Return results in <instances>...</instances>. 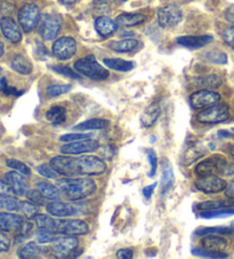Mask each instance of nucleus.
Listing matches in <instances>:
<instances>
[{
    "instance_id": "f257e3e1",
    "label": "nucleus",
    "mask_w": 234,
    "mask_h": 259,
    "mask_svg": "<svg viewBox=\"0 0 234 259\" xmlns=\"http://www.w3.org/2000/svg\"><path fill=\"white\" fill-rule=\"evenodd\" d=\"M51 166L57 174L66 177L98 176L106 171V163L95 155H57L51 160Z\"/></svg>"
},
{
    "instance_id": "f03ea898",
    "label": "nucleus",
    "mask_w": 234,
    "mask_h": 259,
    "mask_svg": "<svg viewBox=\"0 0 234 259\" xmlns=\"http://www.w3.org/2000/svg\"><path fill=\"white\" fill-rule=\"evenodd\" d=\"M58 189L70 201H79L92 195L96 191V183L89 177L63 178L57 182Z\"/></svg>"
},
{
    "instance_id": "7ed1b4c3",
    "label": "nucleus",
    "mask_w": 234,
    "mask_h": 259,
    "mask_svg": "<svg viewBox=\"0 0 234 259\" xmlns=\"http://www.w3.org/2000/svg\"><path fill=\"white\" fill-rule=\"evenodd\" d=\"M31 231H32V224L24 217L11 211L0 212V232L28 236Z\"/></svg>"
},
{
    "instance_id": "20e7f679",
    "label": "nucleus",
    "mask_w": 234,
    "mask_h": 259,
    "mask_svg": "<svg viewBox=\"0 0 234 259\" xmlns=\"http://www.w3.org/2000/svg\"><path fill=\"white\" fill-rule=\"evenodd\" d=\"M74 69L78 73L93 80H96V81L105 80L110 75L109 71L98 63L94 55H88L76 61L74 63Z\"/></svg>"
},
{
    "instance_id": "39448f33",
    "label": "nucleus",
    "mask_w": 234,
    "mask_h": 259,
    "mask_svg": "<svg viewBox=\"0 0 234 259\" xmlns=\"http://www.w3.org/2000/svg\"><path fill=\"white\" fill-rule=\"evenodd\" d=\"M233 170V168L229 166L226 159H224L220 155H214L209 159L205 160L197 164L196 174L198 176H208V175H229L227 171Z\"/></svg>"
},
{
    "instance_id": "423d86ee",
    "label": "nucleus",
    "mask_w": 234,
    "mask_h": 259,
    "mask_svg": "<svg viewBox=\"0 0 234 259\" xmlns=\"http://www.w3.org/2000/svg\"><path fill=\"white\" fill-rule=\"evenodd\" d=\"M229 117V108L226 104H215L206 108L197 114V120L200 123L213 124L226 121Z\"/></svg>"
},
{
    "instance_id": "0eeeda50",
    "label": "nucleus",
    "mask_w": 234,
    "mask_h": 259,
    "mask_svg": "<svg viewBox=\"0 0 234 259\" xmlns=\"http://www.w3.org/2000/svg\"><path fill=\"white\" fill-rule=\"evenodd\" d=\"M17 20H19V24L24 32L29 33L33 31L40 21L38 6L35 4H26V5L22 6L19 14H17Z\"/></svg>"
},
{
    "instance_id": "6e6552de",
    "label": "nucleus",
    "mask_w": 234,
    "mask_h": 259,
    "mask_svg": "<svg viewBox=\"0 0 234 259\" xmlns=\"http://www.w3.org/2000/svg\"><path fill=\"white\" fill-rule=\"evenodd\" d=\"M79 247V240L75 236H62L51 245L54 258H70Z\"/></svg>"
},
{
    "instance_id": "1a4fd4ad",
    "label": "nucleus",
    "mask_w": 234,
    "mask_h": 259,
    "mask_svg": "<svg viewBox=\"0 0 234 259\" xmlns=\"http://www.w3.org/2000/svg\"><path fill=\"white\" fill-rule=\"evenodd\" d=\"M88 232V224L82 220H61V218H57L56 221V233L58 234L79 236L87 234Z\"/></svg>"
},
{
    "instance_id": "9d476101",
    "label": "nucleus",
    "mask_w": 234,
    "mask_h": 259,
    "mask_svg": "<svg viewBox=\"0 0 234 259\" xmlns=\"http://www.w3.org/2000/svg\"><path fill=\"white\" fill-rule=\"evenodd\" d=\"M194 185L198 191L206 194H216L219 192L225 191L227 187V183L218 175H208L200 176L196 181Z\"/></svg>"
},
{
    "instance_id": "9b49d317",
    "label": "nucleus",
    "mask_w": 234,
    "mask_h": 259,
    "mask_svg": "<svg viewBox=\"0 0 234 259\" xmlns=\"http://www.w3.org/2000/svg\"><path fill=\"white\" fill-rule=\"evenodd\" d=\"M39 33L44 40H53L57 37L62 28V20L56 15L45 14L40 16Z\"/></svg>"
},
{
    "instance_id": "f8f14e48",
    "label": "nucleus",
    "mask_w": 234,
    "mask_h": 259,
    "mask_svg": "<svg viewBox=\"0 0 234 259\" xmlns=\"http://www.w3.org/2000/svg\"><path fill=\"white\" fill-rule=\"evenodd\" d=\"M183 20V12L177 5H170L161 7L158 11V22L163 28H174L178 25Z\"/></svg>"
},
{
    "instance_id": "ddd939ff",
    "label": "nucleus",
    "mask_w": 234,
    "mask_h": 259,
    "mask_svg": "<svg viewBox=\"0 0 234 259\" xmlns=\"http://www.w3.org/2000/svg\"><path fill=\"white\" fill-rule=\"evenodd\" d=\"M220 102V95L218 93L209 89H202V91L194 92L190 96V103L193 109L200 110L206 109Z\"/></svg>"
},
{
    "instance_id": "4468645a",
    "label": "nucleus",
    "mask_w": 234,
    "mask_h": 259,
    "mask_svg": "<svg viewBox=\"0 0 234 259\" xmlns=\"http://www.w3.org/2000/svg\"><path fill=\"white\" fill-rule=\"evenodd\" d=\"M98 149H100V143L92 140V138H87V140L70 142V144L63 145L61 147V152L66 155H80L95 152Z\"/></svg>"
},
{
    "instance_id": "2eb2a0df",
    "label": "nucleus",
    "mask_w": 234,
    "mask_h": 259,
    "mask_svg": "<svg viewBox=\"0 0 234 259\" xmlns=\"http://www.w3.org/2000/svg\"><path fill=\"white\" fill-rule=\"evenodd\" d=\"M53 54L61 61L70 60L76 52V41L72 37H62L53 44Z\"/></svg>"
},
{
    "instance_id": "dca6fc26",
    "label": "nucleus",
    "mask_w": 234,
    "mask_h": 259,
    "mask_svg": "<svg viewBox=\"0 0 234 259\" xmlns=\"http://www.w3.org/2000/svg\"><path fill=\"white\" fill-rule=\"evenodd\" d=\"M17 256L22 259H38L45 257H53L52 249L47 245H43V243L29 242L19 249Z\"/></svg>"
},
{
    "instance_id": "f3484780",
    "label": "nucleus",
    "mask_w": 234,
    "mask_h": 259,
    "mask_svg": "<svg viewBox=\"0 0 234 259\" xmlns=\"http://www.w3.org/2000/svg\"><path fill=\"white\" fill-rule=\"evenodd\" d=\"M5 181L11 187V191L17 196H23L29 191L24 175L19 171H8L5 175Z\"/></svg>"
},
{
    "instance_id": "a211bd4d",
    "label": "nucleus",
    "mask_w": 234,
    "mask_h": 259,
    "mask_svg": "<svg viewBox=\"0 0 234 259\" xmlns=\"http://www.w3.org/2000/svg\"><path fill=\"white\" fill-rule=\"evenodd\" d=\"M0 30L7 40L13 44H19L22 40V32L20 26L12 17L5 16L0 19Z\"/></svg>"
},
{
    "instance_id": "6ab92c4d",
    "label": "nucleus",
    "mask_w": 234,
    "mask_h": 259,
    "mask_svg": "<svg viewBox=\"0 0 234 259\" xmlns=\"http://www.w3.org/2000/svg\"><path fill=\"white\" fill-rule=\"evenodd\" d=\"M47 212L53 217H71L78 213V208L75 205L66 202H60V201H52L47 204Z\"/></svg>"
},
{
    "instance_id": "aec40b11",
    "label": "nucleus",
    "mask_w": 234,
    "mask_h": 259,
    "mask_svg": "<svg viewBox=\"0 0 234 259\" xmlns=\"http://www.w3.org/2000/svg\"><path fill=\"white\" fill-rule=\"evenodd\" d=\"M214 38L209 34H204V35H182V37H178L176 41L178 45H181L183 47L191 48V49H197L205 47L207 45L213 41Z\"/></svg>"
},
{
    "instance_id": "412c9836",
    "label": "nucleus",
    "mask_w": 234,
    "mask_h": 259,
    "mask_svg": "<svg viewBox=\"0 0 234 259\" xmlns=\"http://www.w3.org/2000/svg\"><path fill=\"white\" fill-rule=\"evenodd\" d=\"M95 29L101 37L107 38L115 32L116 29H118V24L115 23V21L109 19V17L101 16L97 17L95 21Z\"/></svg>"
},
{
    "instance_id": "4be33fe9",
    "label": "nucleus",
    "mask_w": 234,
    "mask_h": 259,
    "mask_svg": "<svg viewBox=\"0 0 234 259\" xmlns=\"http://www.w3.org/2000/svg\"><path fill=\"white\" fill-rule=\"evenodd\" d=\"M145 20V15L139 14V13H125V14L116 16L115 23L118 24V26H123V28H130V26H136L144 23Z\"/></svg>"
},
{
    "instance_id": "5701e85b",
    "label": "nucleus",
    "mask_w": 234,
    "mask_h": 259,
    "mask_svg": "<svg viewBox=\"0 0 234 259\" xmlns=\"http://www.w3.org/2000/svg\"><path fill=\"white\" fill-rule=\"evenodd\" d=\"M161 113V106L158 103H152L147 108L144 110L141 115V123L144 128H150L157 122L159 115Z\"/></svg>"
},
{
    "instance_id": "b1692460",
    "label": "nucleus",
    "mask_w": 234,
    "mask_h": 259,
    "mask_svg": "<svg viewBox=\"0 0 234 259\" xmlns=\"http://www.w3.org/2000/svg\"><path fill=\"white\" fill-rule=\"evenodd\" d=\"M202 248L211 251H222L227 247V241L218 235H206L201 241Z\"/></svg>"
},
{
    "instance_id": "393cba45",
    "label": "nucleus",
    "mask_w": 234,
    "mask_h": 259,
    "mask_svg": "<svg viewBox=\"0 0 234 259\" xmlns=\"http://www.w3.org/2000/svg\"><path fill=\"white\" fill-rule=\"evenodd\" d=\"M12 69L22 75H29L32 73L33 66L31 62L23 55H15L12 60Z\"/></svg>"
},
{
    "instance_id": "a878e982",
    "label": "nucleus",
    "mask_w": 234,
    "mask_h": 259,
    "mask_svg": "<svg viewBox=\"0 0 234 259\" xmlns=\"http://www.w3.org/2000/svg\"><path fill=\"white\" fill-rule=\"evenodd\" d=\"M198 210L200 212L205 211H215L220 210V209H226V208H233L234 203L229 200H216V201H206V202L199 203L197 205Z\"/></svg>"
},
{
    "instance_id": "bb28decb",
    "label": "nucleus",
    "mask_w": 234,
    "mask_h": 259,
    "mask_svg": "<svg viewBox=\"0 0 234 259\" xmlns=\"http://www.w3.org/2000/svg\"><path fill=\"white\" fill-rule=\"evenodd\" d=\"M37 189L39 190L40 193H42L46 200L51 201H58L61 199L62 192L58 189V186H55L52 183L48 182H40L37 184Z\"/></svg>"
},
{
    "instance_id": "cd10ccee",
    "label": "nucleus",
    "mask_w": 234,
    "mask_h": 259,
    "mask_svg": "<svg viewBox=\"0 0 234 259\" xmlns=\"http://www.w3.org/2000/svg\"><path fill=\"white\" fill-rule=\"evenodd\" d=\"M34 224L40 230H47L56 233V221L57 218H53L48 215H43V213H37L33 217Z\"/></svg>"
},
{
    "instance_id": "c85d7f7f",
    "label": "nucleus",
    "mask_w": 234,
    "mask_h": 259,
    "mask_svg": "<svg viewBox=\"0 0 234 259\" xmlns=\"http://www.w3.org/2000/svg\"><path fill=\"white\" fill-rule=\"evenodd\" d=\"M110 126V121L105 119H91L75 126V131H100Z\"/></svg>"
},
{
    "instance_id": "c756f323",
    "label": "nucleus",
    "mask_w": 234,
    "mask_h": 259,
    "mask_svg": "<svg viewBox=\"0 0 234 259\" xmlns=\"http://www.w3.org/2000/svg\"><path fill=\"white\" fill-rule=\"evenodd\" d=\"M46 119L49 122H52L54 126L63 123L66 120V110L63 106H52L51 109L47 111Z\"/></svg>"
},
{
    "instance_id": "7c9ffc66",
    "label": "nucleus",
    "mask_w": 234,
    "mask_h": 259,
    "mask_svg": "<svg viewBox=\"0 0 234 259\" xmlns=\"http://www.w3.org/2000/svg\"><path fill=\"white\" fill-rule=\"evenodd\" d=\"M103 63L109 69L120 71V72H128V71H132L135 66L133 62L121 59H104L103 60Z\"/></svg>"
},
{
    "instance_id": "2f4dec72",
    "label": "nucleus",
    "mask_w": 234,
    "mask_h": 259,
    "mask_svg": "<svg viewBox=\"0 0 234 259\" xmlns=\"http://www.w3.org/2000/svg\"><path fill=\"white\" fill-rule=\"evenodd\" d=\"M138 46L136 39H124L119 41H113L110 44V48L116 53H129L133 52Z\"/></svg>"
},
{
    "instance_id": "473e14b6",
    "label": "nucleus",
    "mask_w": 234,
    "mask_h": 259,
    "mask_svg": "<svg viewBox=\"0 0 234 259\" xmlns=\"http://www.w3.org/2000/svg\"><path fill=\"white\" fill-rule=\"evenodd\" d=\"M234 230L228 226H213V227H204L196 232L198 236L206 235H229L233 234Z\"/></svg>"
},
{
    "instance_id": "72a5a7b5",
    "label": "nucleus",
    "mask_w": 234,
    "mask_h": 259,
    "mask_svg": "<svg viewBox=\"0 0 234 259\" xmlns=\"http://www.w3.org/2000/svg\"><path fill=\"white\" fill-rule=\"evenodd\" d=\"M198 86H201L206 89H216L222 84V80L216 74H207L196 80Z\"/></svg>"
},
{
    "instance_id": "f704fd0d",
    "label": "nucleus",
    "mask_w": 234,
    "mask_h": 259,
    "mask_svg": "<svg viewBox=\"0 0 234 259\" xmlns=\"http://www.w3.org/2000/svg\"><path fill=\"white\" fill-rule=\"evenodd\" d=\"M20 204H21V201L14 198V196H12L10 194L0 195V208L5 209L6 211H11V212L19 211Z\"/></svg>"
},
{
    "instance_id": "c9c22d12",
    "label": "nucleus",
    "mask_w": 234,
    "mask_h": 259,
    "mask_svg": "<svg viewBox=\"0 0 234 259\" xmlns=\"http://www.w3.org/2000/svg\"><path fill=\"white\" fill-rule=\"evenodd\" d=\"M62 236H63L62 234L55 233V232H51L47 230H40V229H38L37 233H35V238H37V241L39 243H43V244L55 242L56 240L62 238Z\"/></svg>"
},
{
    "instance_id": "e433bc0d",
    "label": "nucleus",
    "mask_w": 234,
    "mask_h": 259,
    "mask_svg": "<svg viewBox=\"0 0 234 259\" xmlns=\"http://www.w3.org/2000/svg\"><path fill=\"white\" fill-rule=\"evenodd\" d=\"M19 212L22 213L25 218H33L38 213V205L33 202L28 201H21Z\"/></svg>"
},
{
    "instance_id": "4c0bfd02",
    "label": "nucleus",
    "mask_w": 234,
    "mask_h": 259,
    "mask_svg": "<svg viewBox=\"0 0 234 259\" xmlns=\"http://www.w3.org/2000/svg\"><path fill=\"white\" fill-rule=\"evenodd\" d=\"M173 183H174V170H173V167L170 166L169 163H167V164H166V167L164 168L163 178H161V184H163L164 192L169 191L170 187L173 186Z\"/></svg>"
},
{
    "instance_id": "58836bf2",
    "label": "nucleus",
    "mask_w": 234,
    "mask_h": 259,
    "mask_svg": "<svg viewBox=\"0 0 234 259\" xmlns=\"http://www.w3.org/2000/svg\"><path fill=\"white\" fill-rule=\"evenodd\" d=\"M234 215V207L233 208H226L220 209V210L215 211H205L200 212V217L205 218V220H211V218H224Z\"/></svg>"
},
{
    "instance_id": "ea45409f",
    "label": "nucleus",
    "mask_w": 234,
    "mask_h": 259,
    "mask_svg": "<svg viewBox=\"0 0 234 259\" xmlns=\"http://www.w3.org/2000/svg\"><path fill=\"white\" fill-rule=\"evenodd\" d=\"M194 256L205 257V258H227L228 254L222 251H211L204 248H193L191 251Z\"/></svg>"
},
{
    "instance_id": "a19ab883",
    "label": "nucleus",
    "mask_w": 234,
    "mask_h": 259,
    "mask_svg": "<svg viewBox=\"0 0 234 259\" xmlns=\"http://www.w3.org/2000/svg\"><path fill=\"white\" fill-rule=\"evenodd\" d=\"M71 89V84H52V86L47 87L46 93L49 97H57L63 95V94L69 93Z\"/></svg>"
},
{
    "instance_id": "79ce46f5",
    "label": "nucleus",
    "mask_w": 234,
    "mask_h": 259,
    "mask_svg": "<svg viewBox=\"0 0 234 259\" xmlns=\"http://www.w3.org/2000/svg\"><path fill=\"white\" fill-rule=\"evenodd\" d=\"M6 166L10 167L14 170L19 171L21 174H23L24 176H30L31 175V169L26 166L24 162L20 161V160H15V159H8L6 160Z\"/></svg>"
},
{
    "instance_id": "37998d69",
    "label": "nucleus",
    "mask_w": 234,
    "mask_h": 259,
    "mask_svg": "<svg viewBox=\"0 0 234 259\" xmlns=\"http://www.w3.org/2000/svg\"><path fill=\"white\" fill-rule=\"evenodd\" d=\"M37 171L39 175H42L43 177L49 178V180H55V178L57 177V172L54 170V168L51 166V163L40 164V166L37 167Z\"/></svg>"
},
{
    "instance_id": "c03bdc74",
    "label": "nucleus",
    "mask_w": 234,
    "mask_h": 259,
    "mask_svg": "<svg viewBox=\"0 0 234 259\" xmlns=\"http://www.w3.org/2000/svg\"><path fill=\"white\" fill-rule=\"evenodd\" d=\"M207 60H209L211 63L215 64H226L227 56L222 52H210L207 54Z\"/></svg>"
},
{
    "instance_id": "a18cd8bd",
    "label": "nucleus",
    "mask_w": 234,
    "mask_h": 259,
    "mask_svg": "<svg viewBox=\"0 0 234 259\" xmlns=\"http://www.w3.org/2000/svg\"><path fill=\"white\" fill-rule=\"evenodd\" d=\"M26 198L29 199V201H31V202L35 203L37 205H45V200H46V198L40 193L39 190H29L28 192H26Z\"/></svg>"
},
{
    "instance_id": "49530a36",
    "label": "nucleus",
    "mask_w": 234,
    "mask_h": 259,
    "mask_svg": "<svg viewBox=\"0 0 234 259\" xmlns=\"http://www.w3.org/2000/svg\"><path fill=\"white\" fill-rule=\"evenodd\" d=\"M87 138H92V134H65L60 137L61 142H75V141H82L87 140Z\"/></svg>"
},
{
    "instance_id": "de8ad7c7",
    "label": "nucleus",
    "mask_w": 234,
    "mask_h": 259,
    "mask_svg": "<svg viewBox=\"0 0 234 259\" xmlns=\"http://www.w3.org/2000/svg\"><path fill=\"white\" fill-rule=\"evenodd\" d=\"M53 70L56 71L57 73L65 75V77H69V78H72V79H76V80L80 79V75L78 73H75L74 71H72L70 68H67V66L56 65V66H53Z\"/></svg>"
},
{
    "instance_id": "09e8293b",
    "label": "nucleus",
    "mask_w": 234,
    "mask_h": 259,
    "mask_svg": "<svg viewBox=\"0 0 234 259\" xmlns=\"http://www.w3.org/2000/svg\"><path fill=\"white\" fill-rule=\"evenodd\" d=\"M0 89H2V92H3L4 94H6V95H15V96H19V95H22V94H23V92H19L16 88L8 86L6 78H2V79H0Z\"/></svg>"
},
{
    "instance_id": "8fccbe9b",
    "label": "nucleus",
    "mask_w": 234,
    "mask_h": 259,
    "mask_svg": "<svg viewBox=\"0 0 234 259\" xmlns=\"http://www.w3.org/2000/svg\"><path fill=\"white\" fill-rule=\"evenodd\" d=\"M147 159L150 161V166H151V170L148 172V176L153 177L157 172V166H158V158H157L155 152L153 150H147Z\"/></svg>"
},
{
    "instance_id": "3c124183",
    "label": "nucleus",
    "mask_w": 234,
    "mask_h": 259,
    "mask_svg": "<svg viewBox=\"0 0 234 259\" xmlns=\"http://www.w3.org/2000/svg\"><path fill=\"white\" fill-rule=\"evenodd\" d=\"M223 39L225 44H227L229 47L234 49V25L226 28L223 31Z\"/></svg>"
},
{
    "instance_id": "603ef678",
    "label": "nucleus",
    "mask_w": 234,
    "mask_h": 259,
    "mask_svg": "<svg viewBox=\"0 0 234 259\" xmlns=\"http://www.w3.org/2000/svg\"><path fill=\"white\" fill-rule=\"evenodd\" d=\"M12 241L8 236L4 233V232H0V253L2 252H7L11 248Z\"/></svg>"
},
{
    "instance_id": "864d4df0",
    "label": "nucleus",
    "mask_w": 234,
    "mask_h": 259,
    "mask_svg": "<svg viewBox=\"0 0 234 259\" xmlns=\"http://www.w3.org/2000/svg\"><path fill=\"white\" fill-rule=\"evenodd\" d=\"M115 256L119 259H132L134 257V253L130 249H119Z\"/></svg>"
},
{
    "instance_id": "5fc2aeb1",
    "label": "nucleus",
    "mask_w": 234,
    "mask_h": 259,
    "mask_svg": "<svg viewBox=\"0 0 234 259\" xmlns=\"http://www.w3.org/2000/svg\"><path fill=\"white\" fill-rule=\"evenodd\" d=\"M157 183H154V184H151V185H148V186H145L144 187V190H143V194H144V196H145V199H151V196H152V194H153V192H154V189L157 187Z\"/></svg>"
},
{
    "instance_id": "6e6d98bb",
    "label": "nucleus",
    "mask_w": 234,
    "mask_h": 259,
    "mask_svg": "<svg viewBox=\"0 0 234 259\" xmlns=\"http://www.w3.org/2000/svg\"><path fill=\"white\" fill-rule=\"evenodd\" d=\"M10 192H12V191H11V187L8 186L6 181L0 180V195L10 194Z\"/></svg>"
},
{
    "instance_id": "4d7b16f0",
    "label": "nucleus",
    "mask_w": 234,
    "mask_h": 259,
    "mask_svg": "<svg viewBox=\"0 0 234 259\" xmlns=\"http://www.w3.org/2000/svg\"><path fill=\"white\" fill-rule=\"evenodd\" d=\"M225 194H226L228 199L234 200V180L229 183L226 189H225Z\"/></svg>"
},
{
    "instance_id": "13d9d810",
    "label": "nucleus",
    "mask_w": 234,
    "mask_h": 259,
    "mask_svg": "<svg viewBox=\"0 0 234 259\" xmlns=\"http://www.w3.org/2000/svg\"><path fill=\"white\" fill-rule=\"evenodd\" d=\"M225 17H226V20L229 23H232L234 25V5L227 8L226 13H225Z\"/></svg>"
},
{
    "instance_id": "bf43d9fd",
    "label": "nucleus",
    "mask_w": 234,
    "mask_h": 259,
    "mask_svg": "<svg viewBox=\"0 0 234 259\" xmlns=\"http://www.w3.org/2000/svg\"><path fill=\"white\" fill-rule=\"evenodd\" d=\"M60 2L63 4V5H66V6H71V5H74L79 2V0H60Z\"/></svg>"
},
{
    "instance_id": "052dcab7",
    "label": "nucleus",
    "mask_w": 234,
    "mask_h": 259,
    "mask_svg": "<svg viewBox=\"0 0 234 259\" xmlns=\"http://www.w3.org/2000/svg\"><path fill=\"white\" fill-rule=\"evenodd\" d=\"M4 53H5V47H4V44L0 41V57L4 55Z\"/></svg>"
},
{
    "instance_id": "680f3d73",
    "label": "nucleus",
    "mask_w": 234,
    "mask_h": 259,
    "mask_svg": "<svg viewBox=\"0 0 234 259\" xmlns=\"http://www.w3.org/2000/svg\"><path fill=\"white\" fill-rule=\"evenodd\" d=\"M229 154H231V157H232L233 160H234V145L231 147V150H229Z\"/></svg>"
},
{
    "instance_id": "e2e57ef3",
    "label": "nucleus",
    "mask_w": 234,
    "mask_h": 259,
    "mask_svg": "<svg viewBox=\"0 0 234 259\" xmlns=\"http://www.w3.org/2000/svg\"><path fill=\"white\" fill-rule=\"evenodd\" d=\"M120 2H126V0H120Z\"/></svg>"
},
{
    "instance_id": "0e129e2a",
    "label": "nucleus",
    "mask_w": 234,
    "mask_h": 259,
    "mask_svg": "<svg viewBox=\"0 0 234 259\" xmlns=\"http://www.w3.org/2000/svg\"><path fill=\"white\" fill-rule=\"evenodd\" d=\"M0 73H2V68H0Z\"/></svg>"
}]
</instances>
